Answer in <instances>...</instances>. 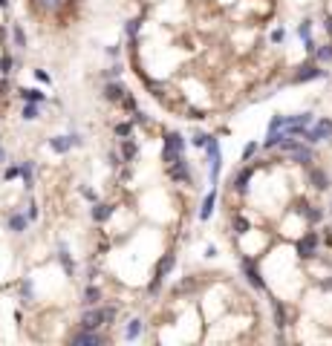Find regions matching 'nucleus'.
I'll list each match as a JSON object with an SVG mask.
<instances>
[{"label":"nucleus","mask_w":332,"mask_h":346,"mask_svg":"<svg viewBox=\"0 0 332 346\" xmlns=\"http://www.w3.org/2000/svg\"><path fill=\"white\" fill-rule=\"evenodd\" d=\"M182 150H185V139H182L179 133H165V147H162V159H165V165L176 162L182 156Z\"/></svg>","instance_id":"f257e3e1"},{"label":"nucleus","mask_w":332,"mask_h":346,"mask_svg":"<svg viewBox=\"0 0 332 346\" xmlns=\"http://www.w3.org/2000/svg\"><path fill=\"white\" fill-rule=\"evenodd\" d=\"M304 139L306 142H326V139H332V118H321V121H315V127H306Z\"/></svg>","instance_id":"f03ea898"},{"label":"nucleus","mask_w":332,"mask_h":346,"mask_svg":"<svg viewBox=\"0 0 332 346\" xmlns=\"http://www.w3.org/2000/svg\"><path fill=\"white\" fill-rule=\"evenodd\" d=\"M70 343L72 346H101V343H107V337L101 332H93V329H81V332H75L70 337Z\"/></svg>","instance_id":"7ed1b4c3"},{"label":"nucleus","mask_w":332,"mask_h":346,"mask_svg":"<svg viewBox=\"0 0 332 346\" xmlns=\"http://www.w3.org/2000/svg\"><path fill=\"white\" fill-rule=\"evenodd\" d=\"M240 266H243V274H246V280H249V283H252L254 289H257V292H263V289H266V283H263V274L257 271V266H254V260L243 257Z\"/></svg>","instance_id":"20e7f679"},{"label":"nucleus","mask_w":332,"mask_h":346,"mask_svg":"<svg viewBox=\"0 0 332 346\" xmlns=\"http://www.w3.org/2000/svg\"><path fill=\"white\" fill-rule=\"evenodd\" d=\"M315 251H318V234L309 231V234H304V237L297 240V254L304 260H309V257H315Z\"/></svg>","instance_id":"39448f33"},{"label":"nucleus","mask_w":332,"mask_h":346,"mask_svg":"<svg viewBox=\"0 0 332 346\" xmlns=\"http://www.w3.org/2000/svg\"><path fill=\"white\" fill-rule=\"evenodd\" d=\"M168 176L173 179V182H191V173H188V162L182 159H176V162H171L168 165Z\"/></svg>","instance_id":"423d86ee"},{"label":"nucleus","mask_w":332,"mask_h":346,"mask_svg":"<svg viewBox=\"0 0 332 346\" xmlns=\"http://www.w3.org/2000/svg\"><path fill=\"white\" fill-rule=\"evenodd\" d=\"M81 139L78 136H55V139H49V147H52L55 153H67L72 150V147H78Z\"/></svg>","instance_id":"0eeeda50"},{"label":"nucleus","mask_w":332,"mask_h":346,"mask_svg":"<svg viewBox=\"0 0 332 346\" xmlns=\"http://www.w3.org/2000/svg\"><path fill=\"white\" fill-rule=\"evenodd\" d=\"M323 75H326V72H323V70H318L315 64H304V67H300V70H297L295 75H292V81H295V84H304V81L323 78Z\"/></svg>","instance_id":"6e6552de"},{"label":"nucleus","mask_w":332,"mask_h":346,"mask_svg":"<svg viewBox=\"0 0 332 346\" xmlns=\"http://www.w3.org/2000/svg\"><path fill=\"white\" fill-rule=\"evenodd\" d=\"M208 159H211V182H217V176H220V144H217V139H208Z\"/></svg>","instance_id":"1a4fd4ad"},{"label":"nucleus","mask_w":332,"mask_h":346,"mask_svg":"<svg viewBox=\"0 0 332 346\" xmlns=\"http://www.w3.org/2000/svg\"><path fill=\"white\" fill-rule=\"evenodd\" d=\"M125 96H127V87L118 84V81H110L107 87H104V98H107V101H122Z\"/></svg>","instance_id":"9d476101"},{"label":"nucleus","mask_w":332,"mask_h":346,"mask_svg":"<svg viewBox=\"0 0 332 346\" xmlns=\"http://www.w3.org/2000/svg\"><path fill=\"white\" fill-rule=\"evenodd\" d=\"M309 182H312V187H318V191H326V187H329V176H326V170H321V168H309Z\"/></svg>","instance_id":"9b49d317"},{"label":"nucleus","mask_w":332,"mask_h":346,"mask_svg":"<svg viewBox=\"0 0 332 346\" xmlns=\"http://www.w3.org/2000/svg\"><path fill=\"white\" fill-rule=\"evenodd\" d=\"M110 216H113V205L93 202V219H96V222H107Z\"/></svg>","instance_id":"f8f14e48"},{"label":"nucleus","mask_w":332,"mask_h":346,"mask_svg":"<svg viewBox=\"0 0 332 346\" xmlns=\"http://www.w3.org/2000/svg\"><path fill=\"white\" fill-rule=\"evenodd\" d=\"M173 263H176V257H173V254H165V257L159 260V266H156V280H165V277L171 274Z\"/></svg>","instance_id":"ddd939ff"},{"label":"nucleus","mask_w":332,"mask_h":346,"mask_svg":"<svg viewBox=\"0 0 332 346\" xmlns=\"http://www.w3.org/2000/svg\"><path fill=\"white\" fill-rule=\"evenodd\" d=\"M249 182H252V168H243L240 173H237V179H234V191H237V194H246V191H249Z\"/></svg>","instance_id":"4468645a"},{"label":"nucleus","mask_w":332,"mask_h":346,"mask_svg":"<svg viewBox=\"0 0 332 346\" xmlns=\"http://www.w3.org/2000/svg\"><path fill=\"white\" fill-rule=\"evenodd\" d=\"M214 202H217V191L211 187V194L205 196V202H202V211H199V219H202V222H205L208 216L214 213Z\"/></svg>","instance_id":"2eb2a0df"},{"label":"nucleus","mask_w":332,"mask_h":346,"mask_svg":"<svg viewBox=\"0 0 332 346\" xmlns=\"http://www.w3.org/2000/svg\"><path fill=\"white\" fill-rule=\"evenodd\" d=\"M20 179H23L26 187L35 185V165H32V162H23V165H20Z\"/></svg>","instance_id":"dca6fc26"},{"label":"nucleus","mask_w":332,"mask_h":346,"mask_svg":"<svg viewBox=\"0 0 332 346\" xmlns=\"http://www.w3.org/2000/svg\"><path fill=\"white\" fill-rule=\"evenodd\" d=\"M101 303V289L99 286H87V292H84V306H99Z\"/></svg>","instance_id":"f3484780"},{"label":"nucleus","mask_w":332,"mask_h":346,"mask_svg":"<svg viewBox=\"0 0 332 346\" xmlns=\"http://www.w3.org/2000/svg\"><path fill=\"white\" fill-rule=\"evenodd\" d=\"M271 311H275V326L283 329V326H286V309H283V303L271 300Z\"/></svg>","instance_id":"a211bd4d"},{"label":"nucleus","mask_w":332,"mask_h":346,"mask_svg":"<svg viewBox=\"0 0 332 346\" xmlns=\"http://www.w3.org/2000/svg\"><path fill=\"white\" fill-rule=\"evenodd\" d=\"M142 329H144V323L139 318H133L130 323H127V329H125V337H127V340H136V337L142 335Z\"/></svg>","instance_id":"6ab92c4d"},{"label":"nucleus","mask_w":332,"mask_h":346,"mask_svg":"<svg viewBox=\"0 0 332 346\" xmlns=\"http://www.w3.org/2000/svg\"><path fill=\"white\" fill-rule=\"evenodd\" d=\"M9 228L15 231V234H23V231H26V216H23V213H12V216H9Z\"/></svg>","instance_id":"aec40b11"},{"label":"nucleus","mask_w":332,"mask_h":346,"mask_svg":"<svg viewBox=\"0 0 332 346\" xmlns=\"http://www.w3.org/2000/svg\"><path fill=\"white\" fill-rule=\"evenodd\" d=\"M58 260H61V266H64V271H67V274H72V271H75V266H72V260H70V251H67V245H61V248H58Z\"/></svg>","instance_id":"412c9836"},{"label":"nucleus","mask_w":332,"mask_h":346,"mask_svg":"<svg viewBox=\"0 0 332 346\" xmlns=\"http://www.w3.org/2000/svg\"><path fill=\"white\" fill-rule=\"evenodd\" d=\"M315 58L323 61V64H329L332 61V41L329 44H323V46H315Z\"/></svg>","instance_id":"4be33fe9"},{"label":"nucleus","mask_w":332,"mask_h":346,"mask_svg":"<svg viewBox=\"0 0 332 346\" xmlns=\"http://www.w3.org/2000/svg\"><path fill=\"white\" fill-rule=\"evenodd\" d=\"M136 156V142H130V139H122V159L125 162H133Z\"/></svg>","instance_id":"5701e85b"},{"label":"nucleus","mask_w":332,"mask_h":346,"mask_svg":"<svg viewBox=\"0 0 332 346\" xmlns=\"http://www.w3.org/2000/svg\"><path fill=\"white\" fill-rule=\"evenodd\" d=\"M20 98H23V101H32V104H41V101H44V92H41V89H20Z\"/></svg>","instance_id":"b1692460"},{"label":"nucleus","mask_w":332,"mask_h":346,"mask_svg":"<svg viewBox=\"0 0 332 346\" xmlns=\"http://www.w3.org/2000/svg\"><path fill=\"white\" fill-rule=\"evenodd\" d=\"M300 213H306V219L309 222H321V216H323L321 208H309V205H300Z\"/></svg>","instance_id":"393cba45"},{"label":"nucleus","mask_w":332,"mask_h":346,"mask_svg":"<svg viewBox=\"0 0 332 346\" xmlns=\"http://www.w3.org/2000/svg\"><path fill=\"white\" fill-rule=\"evenodd\" d=\"M130 133H133V124H130V121L116 124V136H118V139H130Z\"/></svg>","instance_id":"a878e982"},{"label":"nucleus","mask_w":332,"mask_h":346,"mask_svg":"<svg viewBox=\"0 0 332 346\" xmlns=\"http://www.w3.org/2000/svg\"><path fill=\"white\" fill-rule=\"evenodd\" d=\"M249 228H252V225H249V219L237 213V216H234V231H237V234H246V231H249Z\"/></svg>","instance_id":"bb28decb"},{"label":"nucleus","mask_w":332,"mask_h":346,"mask_svg":"<svg viewBox=\"0 0 332 346\" xmlns=\"http://www.w3.org/2000/svg\"><path fill=\"white\" fill-rule=\"evenodd\" d=\"M35 118H38V104L29 101V104L23 107V121H35Z\"/></svg>","instance_id":"cd10ccee"},{"label":"nucleus","mask_w":332,"mask_h":346,"mask_svg":"<svg viewBox=\"0 0 332 346\" xmlns=\"http://www.w3.org/2000/svg\"><path fill=\"white\" fill-rule=\"evenodd\" d=\"M12 72V55H0V75L6 78Z\"/></svg>","instance_id":"c85d7f7f"},{"label":"nucleus","mask_w":332,"mask_h":346,"mask_svg":"<svg viewBox=\"0 0 332 346\" xmlns=\"http://www.w3.org/2000/svg\"><path fill=\"white\" fill-rule=\"evenodd\" d=\"M139 26H142V20H127V35H130V41H136V35H139Z\"/></svg>","instance_id":"c756f323"},{"label":"nucleus","mask_w":332,"mask_h":346,"mask_svg":"<svg viewBox=\"0 0 332 346\" xmlns=\"http://www.w3.org/2000/svg\"><path fill=\"white\" fill-rule=\"evenodd\" d=\"M309 32H312V23H309V20H304V23L297 26V35L304 38V44H306V41H312V38H309Z\"/></svg>","instance_id":"7c9ffc66"},{"label":"nucleus","mask_w":332,"mask_h":346,"mask_svg":"<svg viewBox=\"0 0 332 346\" xmlns=\"http://www.w3.org/2000/svg\"><path fill=\"white\" fill-rule=\"evenodd\" d=\"M41 6H44V9H49V12H58L64 6V0H41Z\"/></svg>","instance_id":"2f4dec72"},{"label":"nucleus","mask_w":332,"mask_h":346,"mask_svg":"<svg viewBox=\"0 0 332 346\" xmlns=\"http://www.w3.org/2000/svg\"><path fill=\"white\" fill-rule=\"evenodd\" d=\"M283 121H286V115H275V118L269 121V133H271V130H280V127H283Z\"/></svg>","instance_id":"473e14b6"},{"label":"nucleus","mask_w":332,"mask_h":346,"mask_svg":"<svg viewBox=\"0 0 332 346\" xmlns=\"http://www.w3.org/2000/svg\"><path fill=\"white\" fill-rule=\"evenodd\" d=\"M15 44L26 46V35H23V29H20V26H15Z\"/></svg>","instance_id":"72a5a7b5"},{"label":"nucleus","mask_w":332,"mask_h":346,"mask_svg":"<svg viewBox=\"0 0 332 346\" xmlns=\"http://www.w3.org/2000/svg\"><path fill=\"white\" fill-rule=\"evenodd\" d=\"M254 153H257V144H246V150H243V159H252V156H254Z\"/></svg>","instance_id":"f704fd0d"},{"label":"nucleus","mask_w":332,"mask_h":346,"mask_svg":"<svg viewBox=\"0 0 332 346\" xmlns=\"http://www.w3.org/2000/svg\"><path fill=\"white\" fill-rule=\"evenodd\" d=\"M208 139H211V136L199 133V136H194V144H197V147H205V144H208Z\"/></svg>","instance_id":"c9c22d12"},{"label":"nucleus","mask_w":332,"mask_h":346,"mask_svg":"<svg viewBox=\"0 0 332 346\" xmlns=\"http://www.w3.org/2000/svg\"><path fill=\"white\" fill-rule=\"evenodd\" d=\"M81 194H84V199H90V202H99L96 191H90V187H81Z\"/></svg>","instance_id":"e433bc0d"},{"label":"nucleus","mask_w":332,"mask_h":346,"mask_svg":"<svg viewBox=\"0 0 332 346\" xmlns=\"http://www.w3.org/2000/svg\"><path fill=\"white\" fill-rule=\"evenodd\" d=\"M35 78L41 81V84H52V78H49V75H46L44 70H35Z\"/></svg>","instance_id":"4c0bfd02"},{"label":"nucleus","mask_w":332,"mask_h":346,"mask_svg":"<svg viewBox=\"0 0 332 346\" xmlns=\"http://www.w3.org/2000/svg\"><path fill=\"white\" fill-rule=\"evenodd\" d=\"M283 38H286V32H283V29H275V32H271V41H275V44H280Z\"/></svg>","instance_id":"58836bf2"},{"label":"nucleus","mask_w":332,"mask_h":346,"mask_svg":"<svg viewBox=\"0 0 332 346\" xmlns=\"http://www.w3.org/2000/svg\"><path fill=\"white\" fill-rule=\"evenodd\" d=\"M133 121H136V124H147L150 118H147V115H144V113H133Z\"/></svg>","instance_id":"ea45409f"},{"label":"nucleus","mask_w":332,"mask_h":346,"mask_svg":"<svg viewBox=\"0 0 332 346\" xmlns=\"http://www.w3.org/2000/svg\"><path fill=\"white\" fill-rule=\"evenodd\" d=\"M20 176V168H9L6 170V179H18Z\"/></svg>","instance_id":"a19ab883"},{"label":"nucleus","mask_w":332,"mask_h":346,"mask_svg":"<svg viewBox=\"0 0 332 346\" xmlns=\"http://www.w3.org/2000/svg\"><path fill=\"white\" fill-rule=\"evenodd\" d=\"M107 75H110V78H116V75H122V67H118V64H116V67H110V70H107Z\"/></svg>","instance_id":"79ce46f5"},{"label":"nucleus","mask_w":332,"mask_h":346,"mask_svg":"<svg viewBox=\"0 0 332 346\" xmlns=\"http://www.w3.org/2000/svg\"><path fill=\"white\" fill-rule=\"evenodd\" d=\"M323 26H326V32H329V38H332V15H326V18H323Z\"/></svg>","instance_id":"37998d69"},{"label":"nucleus","mask_w":332,"mask_h":346,"mask_svg":"<svg viewBox=\"0 0 332 346\" xmlns=\"http://www.w3.org/2000/svg\"><path fill=\"white\" fill-rule=\"evenodd\" d=\"M29 219H38V205H29Z\"/></svg>","instance_id":"c03bdc74"},{"label":"nucleus","mask_w":332,"mask_h":346,"mask_svg":"<svg viewBox=\"0 0 332 346\" xmlns=\"http://www.w3.org/2000/svg\"><path fill=\"white\" fill-rule=\"evenodd\" d=\"M0 9H9V0H0Z\"/></svg>","instance_id":"a18cd8bd"},{"label":"nucleus","mask_w":332,"mask_h":346,"mask_svg":"<svg viewBox=\"0 0 332 346\" xmlns=\"http://www.w3.org/2000/svg\"><path fill=\"white\" fill-rule=\"evenodd\" d=\"M0 92H6V78L0 81Z\"/></svg>","instance_id":"49530a36"},{"label":"nucleus","mask_w":332,"mask_h":346,"mask_svg":"<svg viewBox=\"0 0 332 346\" xmlns=\"http://www.w3.org/2000/svg\"><path fill=\"white\" fill-rule=\"evenodd\" d=\"M0 162H6V150L3 147H0Z\"/></svg>","instance_id":"de8ad7c7"}]
</instances>
